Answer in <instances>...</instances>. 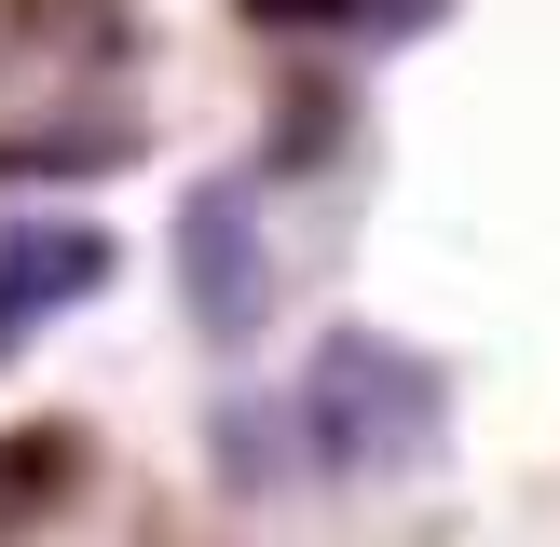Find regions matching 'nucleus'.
Listing matches in <instances>:
<instances>
[{
    "label": "nucleus",
    "mask_w": 560,
    "mask_h": 547,
    "mask_svg": "<svg viewBox=\"0 0 560 547\" xmlns=\"http://www.w3.org/2000/svg\"><path fill=\"white\" fill-rule=\"evenodd\" d=\"M178 301L206 342H260L273 315V233H260V178H206L178 206Z\"/></svg>",
    "instance_id": "f03ea898"
},
{
    "label": "nucleus",
    "mask_w": 560,
    "mask_h": 547,
    "mask_svg": "<svg viewBox=\"0 0 560 547\" xmlns=\"http://www.w3.org/2000/svg\"><path fill=\"white\" fill-rule=\"evenodd\" d=\"M233 14H246V27H370V14H383V27H410L424 0H233Z\"/></svg>",
    "instance_id": "39448f33"
},
{
    "label": "nucleus",
    "mask_w": 560,
    "mask_h": 547,
    "mask_svg": "<svg viewBox=\"0 0 560 547\" xmlns=\"http://www.w3.org/2000/svg\"><path fill=\"white\" fill-rule=\"evenodd\" d=\"M273 410H288V479H410L452 438V370L410 356L397 328H328Z\"/></svg>",
    "instance_id": "f257e3e1"
},
{
    "label": "nucleus",
    "mask_w": 560,
    "mask_h": 547,
    "mask_svg": "<svg viewBox=\"0 0 560 547\" xmlns=\"http://www.w3.org/2000/svg\"><path fill=\"white\" fill-rule=\"evenodd\" d=\"M69 479H82V438H69V424H27V438H0V520L55 507Z\"/></svg>",
    "instance_id": "20e7f679"
},
{
    "label": "nucleus",
    "mask_w": 560,
    "mask_h": 547,
    "mask_svg": "<svg viewBox=\"0 0 560 547\" xmlns=\"http://www.w3.org/2000/svg\"><path fill=\"white\" fill-rule=\"evenodd\" d=\"M96 288H109V233L96 219H42V206L0 219V370H14L55 315H82Z\"/></svg>",
    "instance_id": "7ed1b4c3"
}]
</instances>
